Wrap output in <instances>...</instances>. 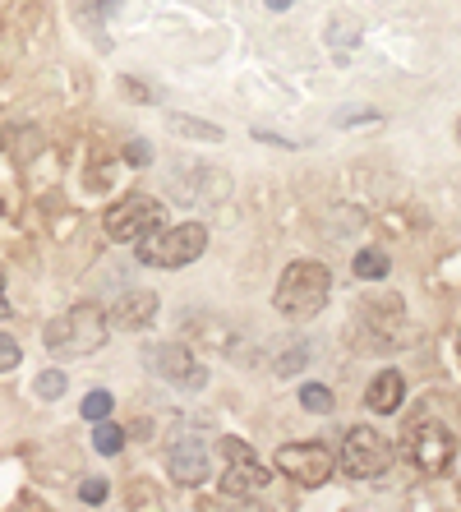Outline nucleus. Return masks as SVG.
Listing matches in <instances>:
<instances>
[{
	"instance_id": "obj_7",
	"label": "nucleus",
	"mask_w": 461,
	"mask_h": 512,
	"mask_svg": "<svg viewBox=\"0 0 461 512\" xmlns=\"http://www.w3.org/2000/svg\"><path fill=\"white\" fill-rule=\"evenodd\" d=\"M452 434L438 420H429V416H420L411 425V457H415V466L420 471H429V476H438V471H448L452 466Z\"/></svg>"
},
{
	"instance_id": "obj_21",
	"label": "nucleus",
	"mask_w": 461,
	"mask_h": 512,
	"mask_svg": "<svg viewBox=\"0 0 461 512\" xmlns=\"http://www.w3.org/2000/svg\"><path fill=\"white\" fill-rule=\"evenodd\" d=\"M74 10H79V24L88 14H93V24H102V19H111L120 10V0H74Z\"/></svg>"
},
{
	"instance_id": "obj_5",
	"label": "nucleus",
	"mask_w": 461,
	"mask_h": 512,
	"mask_svg": "<svg viewBox=\"0 0 461 512\" xmlns=\"http://www.w3.org/2000/svg\"><path fill=\"white\" fill-rule=\"evenodd\" d=\"M388 466H392V443L383 439L379 429L360 425L342 439V471L351 480H374V476H383Z\"/></svg>"
},
{
	"instance_id": "obj_9",
	"label": "nucleus",
	"mask_w": 461,
	"mask_h": 512,
	"mask_svg": "<svg viewBox=\"0 0 461 512\" xmlns=\"http://www.w3.org/2000/svg\"><path fill=\"white\" fill-rule=\"evenodd\" d=\"M166 471H171V480H180V485H203L208 480V453H203V443L194 439H180L166 448Z\"/></svg>"
},
{
	"instance_id": "obj_10",
	"label": "nucleus",
	"mask_w": 461,
	"mask_h": 512,
	"mask_svg": "<svg viewBox=\"0 0 461 512\" xmlns=\"http://www.w3.org/2000/svg\"><path fill=\"white\" fill-rule=\"evenodd\" d=\"M263 485H268V466L254 462V453L231 457V466H226V476H222V494H231V499H249V494H259Z\"/></svg>"
},
{
	"instance_id": "obj_6",
	"label": "nucleus",
	"mask_w": 461,
	"mask_h": 512,
	"mask_svg": "<svg viewBox=\"0 0 461 512\" xmlns=\"http://www.w3.org/2000/svg\"><path fill=\"white\" fill-rule=\"evenodd\" d=\"M277 471L300 489H319L332 480L337 457H332L323 443H286V448H277Z\"/></svg>"
},
{
	"instance_id": "obj_19",
	"label": "nucleus",
	"mask_w": 461,
	"mask_h": 512,
	"mask_svg": "<svg viewBox=\"0 0 461 512\" xmlns=\"http://www.w3.org/2000/svg\"><path fill=\"white\" fill-rule=\"evenodd\" d=\"M111 406H116V402H111L107 388H93V393L83 397L79 411H83V420H88V425H97V420H107V416H111Z\"/></svg>"
},
{
	"instance_id": "obj_24",
	"label": "nucleus",
	"mask_w": 461,
	"mask_h": 512,
	"mask_svg": "<svg viewBox=\"0 0 461 512\" xmlns=\"http://www.w3.org/2000/svg\"><path fill=\"white\" fill-rule=\"evenodd\" d=\"M107 480H102V476H97V480H83V485H79V499L83 503H107Z\"/></svg>"
},
{
	"instance_id": "obj_15",
	"label": "nucleus",
	"mask_w": 461,
	"mask_h": 512,
	"mask_svg": "<svg viewBox=\"0 0 461 512\" xmlns=\"http://www.w3.org/2000/svg\"><path fill=\"white\" fill-rule=\"evenodd\" d=\"M309 356H314V346L300 342V337H291V346H286L282 356H277V379H291V374H300L309 365Z\"/></svg>"
},
{
	"instance_id": "obj_13",
	"label": "nucleus",
	"mask_w": 461,
	"mask_h": 512,
	"mask_svg": "<svg viewBox=\"0 0 461 512\" xmlns=\"http://www.w3.org/2000/svg\"><path fill=\"white\" fill-rule=\"evenodd\" d=\"M328 47L337 60H346L355 47H360V24H355L351 14H332V24H328Z\"/></svg>"
},
{
	"instance_id": "obj_11",
	"label": "nucleus",
	"mask_w": 461,
	"mask_h": 512,
	"mask_svg": "<svg viewBox=\"0 0 461 512\" xmlns=\"http://www.w3.org/2000/svg\"><path fill=\"white\" fill-rule=\"evenodd\" d=\"M402 397H406V379H402L397 370H383V374H374V379H369V393H365L369 411H379V416H392V411L402 406Z\"/></svg>"
},
{
	"instance_id": "obj_1",
	"label": "nucleus",
	"mask_w": 461,
	"mask_h": 512,
	"mask_svg": "<svg viewBox=\"0 0 461 512\" xmlns=\"http://www.w3.org/2000/svg\"><path fill=\"white\" fill-rule=\"evenodd\" d=\"M328 296H332V273L328 268H323L319 259H296L282 273V282H277L272 305H277L282 319L305 323V319H314V314L328 305Z\"/></svg>"
},
{
	"instance_id": "obj_23",
	"label": "nucleus",
	"mask_w": 461,
	"mask_h": 512,
	"mask_svg": "<svg viewBox=\"0 0 461 512\" xmlns=\"http://www.w3.org/2000/svg\"><path fill=\"white\" fill-rule=\"evenodd\" d=\"M19 360H24L19 342H14L10 333H0V374H5V370H19Z\"/></svg>"
},
{
	"instance_id": "obj_17",
	"label": "nucleus",
	"mask_w": 461,
	"mask_h": 512,
	"mask_svg": "<svg viewBox=\"0 0 461 512\" xmlns=\"http://www.w3.org/2000/svg\"><path fill=\"white\" fill-rule=\"evenodd\" d=\"M93 443H97V453H102V457H116L120 448H125V434H120L111 420H97V425H93Z\"/></svg>"
},
{
	"instance_id": "obj_25",
	"label": "nucleus",
	"mask_w": 461,
	"mask_h": 512,
	"mask_svg": "<svg viewBox=\"0 0 461 512\" xmlns=\"http://www.w3.org/2000/svg\"><path fill=\"white\" fill-rule=\"evenodd\" d=\"M125 157H130V167H148V162H153V148L143 139H134L130 148H125Z\"/></svg>"
},
{
	"instance_id": "obj_18",
	"label": "nucleus",
	"mask_w": 461,
	"mask_h": 512,
	"mask_svg": "<svg viewBox=\"0 0 461 512\" xmlns=\"http://www.w3.org/2000/svg\"><path fill=\"white\" fill-rule=\"evenodd\" d=\"M374 120H383L379 107H337V111H332V125H337V130H351V125H374Z\"/></svg>"
},
{
	"instance_id": "obj_2",
	"label": "nucleus",
	"mask_w": 461,
	"mask_h": 512,
	"mask_svg": "<svg viewBox=\"0 0 461 512\" xmlns=\"http://www.w3.org/2000/svg\"><path fill=\"white\" fill-rule=\"evenodd\" d=\"M111 337V319L97 305H74V310H65L60 319L47 323V333H42V342H47L51 356H93V351H102Z\"/></svg>"
},
{
	"instance_id": "obj_14",
	"label": "nucleus",
	"mask_w": 461,
	"mask_h": 512,
	"mask_svg": "<svg viewBox=\"0 0 461 512\" xmlns=\"http://www.w3.org/2000/svg\"><path fill=\"white\" fill-rule=\"evenodd\" d=\"M166 125L176 134H185V139H208V143H222V130L217 125H203V120H194V116H185V111H171L166 116Z\"/></svg>"
},
{
	"instance_id": "obj_4",
	"label": "nucleus",
	"mask_w": 461,
	"mask_h": 512,
	"mask_svg": "<svg viewBox=\"0 0 461 512\" xmlns=\"http://www.w3.org/2000/svg\"><path fill=\"white\" fill-rule=\"evenodd\" d=\"M162 222H166V203L153 199V194H130V199L107 208V236L120 240V245H134V240L148 236Z\"/></svg>"
},
{
	"instance_id": "obj_8",
	"label": "nucleus",
	"mask_w": 461,
	"mask_h": 512,
	"mask_svg": "<svg viewBox=\"0 0 461 512\" xmlns=\"http://www.w3.org/2000/svg\"><path fill=\"white\" fill-rule=\"evenodd\" d=\"M157 370L176 383V388H185V393H199L203 383H208V370H203V360H194L190 346H166V351H157Z\"/></svg>"
},
{
	"instance_id": "obj_3",
	"label": "nucleus",
	"mask_w": 461,
	"mask_h": 512,
	"mask_svg": "<svg viewBox=\"0 0 461 512\" xmlns=\"http://www.w3.org/2000/svg\"><path fill=\"white\" fill-rule=\"evenodd\" d=\"M208 250V231L199 222H185V227H153L148 236L134 240V259L143 268H185L199 254Z\"/></svg>"
},
{
	"instance_id": "obj_16",
	"label": "nucleus",
	"mask_w": 461,
	"mask_h": 512,
	"mask_svg": "<svg viewBox=\"0 0 461 512\" xmlns=\"http://www.w3.org/2000/svg\"><path fill=\"white\" fill-rule=\"evenodd\" d=\"M388 254L383 250H360L355 254V277H365V282H379V277H388Z\"/></svg>"
},
{
	"instance_id": "obj_27",
	"label": "nucleus",
	"mask_w": 461,
	"mask_h": 512,
	"mask_svg": "<svg viewBox=\"0 0 461 512\" xmlns=\"http://www.w3.org/2000/svg\"><path fill=\"white\" fill-rule=\"evenodd\" d=\"M268 10H277V14H282V10H291V0H268Z\"/></svg>"
},
{
	"instance_id": "obj_20",
	"label": "nucleus",
	"mask_w": 461,
	"mask_h": 512,
	"mask_svg": "<svg viewBox=\"0 0 461 512\" xmlns=\"http://www.w3.org/2000/svg\"><path fill=\"white\" fill-rule=\"evenodd\" d=\"M300 406H305V411H314V416H328V411H332V393H328V388H319V383H305V388H300Z\"/></svg>"
},
{
	"instance_id": "obj_28",
	"label": "nucleus",
	"mask_w": 461,
	"mask_h": 512,
	"mask_svg": "<svg viewBox=\"0 0 461 512\" xmlns=\"http://www.w3.org/2000/svg\"><path fill=\"white\" fill-rule=\"evenodd\" d=\"M0 310H5V305H0Z\"/></svg>"
},
{
	"instance_id": "obj_26",
	"label": "nucleus",
	"mask_w": 461,
	"mask_h": 512,
	"mask_svg": "<svg viewBox=\"0 0 461 512\" xmlns=\"http://www.w3.org/2000/svg\"><path fill=\"white\" fill-rule=\"evenodd\" d=\"M222 453L226 457H249L254 448H249V443H240V439H222Z\"/></svg>"
},
{
	"instance_id": "obj_22",
	"label": "nucleus",
	"mask_w": 461,
	"mask_h": 512,
	"mask_svg": "<svg viewBox=\"0 0 461 512\" xmlns=\"http://www.w3.org/2000/svg\"><path fill=\"white\" fill-rule=\"evenodd\" d=\"M65 388H70V379H65L60 370H42V374H37V397L56 402V397H65Z\"/></svg>"
},
{
	"instance_id": "obj_12",
	"label": "nucleus",
	"mask_w": 461,
	"mask_h": 512,
	"mask_svg": "<svg viewBox=\"0 0 461 512\" xmlns=\"http://www.w3.org/2000/svg\"><path fill=\"white\" fill-rule=\"evenodd\" d=\"M157 319V296L153 291H130V296L116 305V323L120 328H143V323Z\"/></svg>"
}]
</instances>
